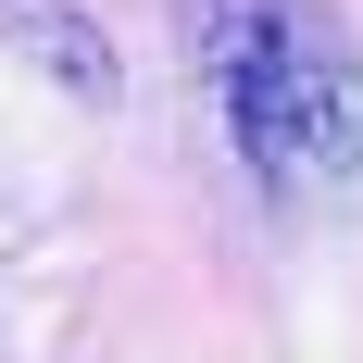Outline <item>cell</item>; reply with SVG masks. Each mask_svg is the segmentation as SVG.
I'll list each match as a JSON object with an SVG mask.
<instances>
[{
    "label": "cell",
    "mask_w": 363,
    "mask_h": 363,
    "mask_svg": "<svg viewBox=\"0 0 363 363\" xmlns=\"http://www.w3.org/2000/svg\"><path fill=\"white\" fill-rule=\"evenodd\" d=\"M188 50L213 75L251 176L338 188L363 163V63L326 0H188Z\"/></svg>",
    "instance_id": "1"
},
{
    "label": "cell",
    "mask_w": 363,
    "mask_h": 363,
    "mask_svg": "<svg viewBox=\"0 0 363 363\" xmlns=\"http://www.w3.org/2000/svg\"><path fill=\"white\" fill-rule=\"evenodd\" d=\"M0 38H13L38 75H63L75 101H113V38L88 26L75 0H0Z\"/></svg>",
    "instance_id": "2"
}]
</instances>
